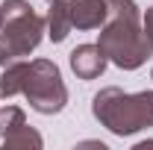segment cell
Returning <instances> with one entry per match:
<instances>
[{"label": "cell", "mask_w": 153, "mask_h": 150, "mask_svg": "<svg viewBox=\"0 0 153 150\" xmlns=\"http://www.w3.org/2000/svg\"><path fill=\"white\" fill-rule=\"evenodd\" d=\"M109 12L100 24V50L121 71H135L153 56V36L144 30L135 0H106Z\"/></svg>", "instance_id": "1"}, {"label": "cell", "mask_w": 153, "mask_h": 150, "mask_svg": "<svg viewBox=\"0 0 153 150\" xmlns=\"http://www.w3.org/2000/svg\"><path fill=\"white\" fill-rule=\"evenodd\" d=\"M0 94L3 97L24 94L27 103L38 115H59L68 103L65 79L59 74L56 62H50V59H36V62L15 59V62H9L3 76H0Z\"/></svg>", "instance_id": "2"}, {"label": "cell", "mask_w": 153, "mask_h": 150, "mask_svg": "<svg viewBox=\"0 0 153 150\" xmlns=\"http://www.w3.org/2000/svg\"><path fill=\"white\" fill-rule=\"evenodd\" d=\"M91 115L115 135H133L153 127V91L127 94L121 88H100L91 100Z\"/></svg>", "instance_id": "3"}, {"label": "cell", "mask_w": 153, "mask_h": 150, "mask_svg": "<svg viewBox=\"0 0 153 150\" xmlns=\"http://www.w3.org/2000/svg\"><path fill=\"white\" fill-rule=\"evenodd\" d=\"M44 18L27 0H6L0 6V65L30 56L41 44Z\"/></svg>", "instance_id": "4"}, {"label": "cell", "mask_w": 153, "mask_h": 150, "mask_svg": "<svg viewBox=\"0 0 153 150\" xmlns=\"http://www.w3.org/2000/svg\"><path fill=\"white\" fill-rule=\"evenodd\" d=\"M71 71H74L79 79H97V76L106 71V53L100 50V44H79L71 50Z\"/></svg>", "instance_id": "5"}, {"label": "cell", "mask_w": 153, "mask_h": 150, "mask_svg": "<svg viewBox=\"0 0 153 150\" xmlns=\"http://www.w3.org/2000/svg\"><path fill=\"white\" fill-rule=\"evenodd\" d=\"M65 6L76 30H97L109 12L106 0H65Z\"/></svg>", "instance_id": "6"}, {"label": "cell", "mask_w": 153, "mask_h": 150, "mask_svg": "<svg viewBox=\"0 0 153 150\" xmlns=\"http://www.w3.org/2000/svg\"><path fill=\"white\" fill-rule=\"evenodd\" d=\"M44 30H47V36H50L53 44H59V41H65V38H68V33L74 30V24H71V15H68L65 0H47Z\"/></svg>", "instance_id": "7"}, {"label": "cell", "mask_w": 153, "mask_h": 150, "mask_svg": "<svg viewBox=\"0 0 153 150\" xmlns=\"http://www.w3.org/2000/svg\"><path fill=\"white\" fill-rule=\"evenodd\" d=\"M3 141H6V147H9V150H30V147L38 150L41 144H44V138H41L33 127H27V124H21L15 132H9Z\"/></svg>", "instance_id": "8"}, {"label": "cell", "mask_w": 153, "mask_h": 150, "mask_svg": "<svg viewBox=\"0 0 153 150\" xmlns=\"http://www.w3.org/2000/svg\"><path fill=\"white\" fill-rule=\"evenodd\" d=\"M21 124H27L24 109H18V106H6V109H0V138H6L9 132H15Z\"/></svg>", "instance_id": "9"}, {"label": "cell", "mask_w": 153, "mask_h": 150, "mask_svg": "<svg viewBox=\"0 0 153 150\" xmlns=\"http://www.w3.org/2000/svg\"><path fill=\"white\" fill-rule=\"evenodd\" d=\"M141 24H144V30L153 36V6H147V12H144V21H141Z\"/></svg>", "instance_id": "10"}, {"label": "cell", "mask_w": 153, "mask_h": 150, "mask_svg": "<svg viewBox=\"0 0 153 150\" xmlns=\"http://www.w3.org/2000/svg\"><path fill=\"white\" fill-rule=\"evenodd\" d=\"M150 76H153V71H150Z\"/></svg>", "instance_id": "11"}]
</instances>
